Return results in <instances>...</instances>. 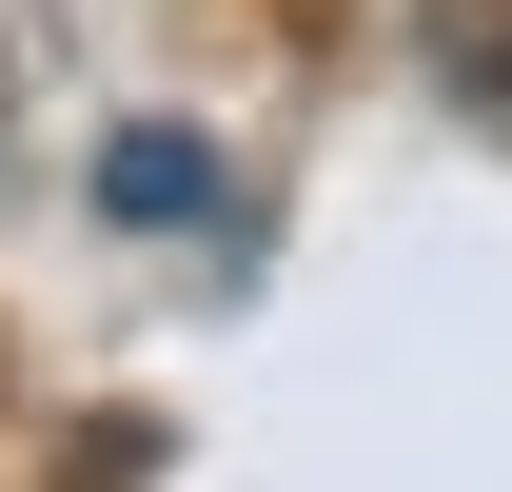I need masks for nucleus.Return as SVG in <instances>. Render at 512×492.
<instances>
[{"label": "nucleus", "mask_w": 512, "mask_h": 492, "mask_svg": "<svg viewBox=\"0 0 512 492\" xmlns=\"http://www.w3.org/2000/svg\"><path fill=\"white\" fill-rule=\"evenodd\" d=\"M99 217H119V237H217V217H237V158L197 119H119L99 138Z\"/></svg>", "instance_id": "f257e3e1"}]
</instances>
